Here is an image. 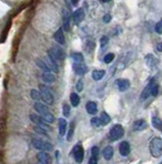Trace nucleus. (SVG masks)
Segmentation results:
<instances>
[{"instance_id":"obj_25","label":"nucleus","mask_w":162,"mask_h":164,"mask_svg":"<svg viewBox=\"0 0 162 164\" xmlns=\"http://www.w3.org/2000/svg\"><path fill=\"white\" fill-rule=\"evenodd\" d=\"M100 120H101V123L102 125H107L109 122H110V117H109V115L106 113V112H102L101 113V116H100Z\"/></svg>"},{"instance_id":"obj_5","label":"nucleus","mask_w":162,"mask_h":164,"mask_svg":"<svg viewBox=\"0 0 162 164\" xmlns=\"http://www.w3.org/2000/svg\"><path fill=\"white\" fill-rule=\"evenodd\" d=\"M110 138L112 141H117L119 138H121L124 135V130H123V127L119 124H116L114 125L113 127H111L110 129Z\"/></svg>"},{"instance_id":"obj_19","label":"nucleus","mask_w":162,"mask_h":164,"mask_svg":"<svg viewBox=\"0 0 162 164\" xmlns=\"http://www.w3.org/2000/svg\"><path fill=\"white\" fill-rule=\"evenodd\" d=\"M69 20H71V14L68 11L64 9L63 11V27L64 30H68L69 29Z\"/></svg>"},{"instance_id":"obj_44","label":"nucleus","mask_w":162,"mask_h":164,"mask_svg":"<svg viewBox=\"0 0 162 164\" xmlns=\"http://www.w3.org/2000/svg\"><path fill=\"white\" fill-rule=\"evenodd\" d=\"M157 50L160 51V53H162V42H160V43L157 44Z\"/></svg>"},{"instance_id":"obj_46","label":"nucleus","mask_w":162,"mask_h":164,"mask_svg":"<svg viewBox=\"0 0 162 164\" xmlns=\"http://www.w3.org/2000/svg\"><path fill=\"white\" fill-rule=\"evenodd\" d=\"M161 164H162V163H161Z\"/></svg>"},{"instance_id":"obj_31","label":"nucleus","mask_w":162,"mask_h":164,"mask_svg":"<svg viewBox=\"0 0 162 164\" xmlns=\"http://www.w3.org/2000/svg\"><path fill=\"white\" fill-rule=\"evenodd\" d=\"M31 98L34 99V100H40V99H42V96L38 90H36V89H32Z\"/></svg>"},{"instance_id":"obj_42","label":"nucleus","mask_w":162,"mask_h":164,"mask_svg":"<svg viewBox=\"0 0 162 164\" xmlns=\"http://www.w3.org/2000/svg\"><path fill=\"white\" fill-rule=\"evenodd\" d=\"M107 43H108V38L105 37V36H103L101 38V45L104 46V44H107Z\"/></svg>"},{"instance_id":"obj_3","label":"nucleus","mask_w":162,"mask_h":164,"mask_svg":"<svg viewBox=\"0 0 162 164\" xmlns=\"http://www.w3.org/2000/svg\"><path fill=\"white\" fill-rule=\"evenodd\" d=\"M49 56H50L51 59H53L54 62L57 61H63L64 58H65V56H64V53L63 50L60 48V47L56 46V47H52V48L49 50Z\"/></svg>"},{"instance_id":"obj_32","label":"nucleus","mask_w":162,"mask_h":164,"mask_svg":"<svg viewBox=\"0 0 162 164\" xmlns=\"http://www.w3.org/2000/svg\"><path fill=\"white\" fill-rule=\"evenodd\" d=\"M69 112H71V108L67 104H64L63 107H62V113L65 117H68L69 116Z\"/></svg>"},{"instance_id":"obj_4","label":"nucleus","mask_w":162,"mask_h":164,"mask_svg":"<svg viewBox=\"0 0 162 164\" xmlns=\"http://www.w3.org/2000/svg\"><path fill=\"white\" fill-rule=\"evenodd\" d=\"M40 91H41V96H42V100H43L47 105H52L53 104V96L50 93L49 88H47L45 85H40Z\"/></svg>"},{"instance_id":"obj_33","label":"nucleus","mask_w":162,"mask_h":164,"mask_svg":"<svg viewBox=\"0 0 162 164\" xmlns=\"http://www.w3.org/2000/svg\"><path fill=\"white\" fill-rule=\"evenodd\" d=\"M91 124L93 126H95V127H99V126H101L102 125V123H101V120H100V118H93L91 120Z\"/></svg>"},{"instance_id":"obj_36","label":"nucleus","mask_w":162,"mask_h":164,"mask_svg":"<svg viewBox=\"0 0 162 164\" xmlns=\"http://www.w3.org/2000/svg\"><path fill=\"white\" fill-rule=\"evenodd\" d=\"M155 30H156V32L158 34H162V20H160V21L156 24Z\"/></svg>"},{"instance_id":"obj_12","label":"nucleus","mask_w":162,"mask_h":164,"mask_svg":"<svg viewBox=\"0 0 162 164\" xmlns=\"http://www.w3.org/2000/svg\"><path fill=\"white\" fill-rule=\"evenodd\" d=\"M74 71L78 75H84L87 72V67L86 65L83 63H74Z\"/></svg>"},{"instance_id":"obj_34","label":"nucleus","mask_w":162,"mask_h":164,"mask_svg":"<svg viewBox=\"0 0 162 164\" xmlns=\"http://www.w3.org/2000/svg\"><path fill=\"white\" fill-rule=\"evenodd\" d=\"M74 124L71 123V127H69L68 135H67V141H71V138H73V135H74Z\"/></svg>"},{"instance_id":"obj_35","label":"nucleus","mask_w":162,"mask_h":164,"mask_svg":"<svg viewBox=\"0 0 162 164\" xmlns=\"http://www.w3.org/2000/svg\"><path fill=\"white\" fill-rule=\"evenodd\" d=\"M113 59H114V54L113 53H108V54H106L105 58H104V62H105L106 64H109V63H111V62L113 61Z\"/></svg>"},{"instance_id":"obj_7","label":"nucleus","mask_w":162,"mask_h":164,"mask_svg":"<svg viewBox=\"0 0 162 164\" xmlns=\"http://www.w3.org/2000/svg\"><path fill=\"white\" fill-rule=\"evenodd\" d=\"M84 148L82 147V145H76L74 147V150H73V154H74V160L77 161L78 163H81L84 159Z\"/></svg>"},{"instance_id":"obj_18","label":"nucleus","mask_w":162,"mask_h":164,"mask_svg":"<svg viewBox=\"0 0 162 164\" xmlns=\"http://www.w3.org/2000/svg\"><path fill=\"white\" fill-rule=\"evenodd\" d=\"M59 122H58V125H59V135H64V133L66 132V127H67V122L64 118H60L59 119Z\"/></svg>"},{"instance_id":"obj_11","label":"nucleus","mask_w":162,"mask_h":164,"mask_svg":"<svg viewBox=\"0 0 162 164\" xmlns=\"http://www.w3.org/2000/svg\"><path fill=\"white\" fill-rule=\"evenodd\" d=\"M129 152H131V147L128 141H123V143L119 145V153L121 156H128Z\"/></svg>"},{"instance_id":"obj_26","label":"nucleus","mask_w":162,"mask_h":164,"mask_svg":"<svg viewBox=\"0 0 162 164\" xmlns=\"http://www.w3.org/2000/svg\"><path fill=\"white\" fill-rule=\"evenodd\" d=\"M36 64H37V66H38L39 68H41L42 70H44L45 72H51L50 68L47 66V64L45 63V62L41 61V59H36Z\"/></svg>"},{"instance_id":"obj_1","label":"nucleus","mask_w":162,"mask_h":164,"mask_svg":"<svg viewBox=\"0 0 162 164\" xmlns=\"http://www.w3.org/2000/svg\"><path fill=\"white\" fill-rule=\"evenodd\" d=\"M149 148H150L151 155L153 156V157L155 158L160 157L162 155V140L160 138H158V136L152 138Z\"/></svg>"},{"instance_id":"obj_6","label":"nucleus","mask_w":162,"mask_h":164,"mask_svg":"<svg viewBox=\"0 0 162 164\" xmlns=\"http://www.w3.org/2000/svg\"><path fill=\"white\" fill-rule=\"evenodd\" d=\"M155 85H156L155 79H151V81L149 82L148 85H147L146 87L144 88V90L142 91V93H141V101L142 102L148 99V96L152 93V89L154 88V86H155Z\"/></svg>"},{"instance_id":"obj_10","label":"nucleus","mask_w":162,"mask_h":164,"mask_svg":"<svg viewBox=\"0 0 162 164\" xmlns=\"http://www.w3.org/2000/svg\"><path fill=\"white\" fill-rule=\"evenodd\" d=\"M85 19V12L82 8L77 9L76 11L73 14V20L74 22V24H80L81 22H83Z\"/></svg>"},{"instance_id":"obj_2","label":"nucleus","mask_w":162,"mask_h":164,"mask_svg":"<svg viewBox=\"0 0 162 164\" xmlns=\"http://www.w3.org/2000/svg\"><path fill=\"white\" fill-rule=\"evenodd\" d=\"M32 145H33L35 149L40 151H51L53 149L52 144L48 143V141L39 140V138H33L32 140Z\"/></svg>"},{"instance_id":"obj_37","label":"nucleus","mask_w":162,"mask_h":164,"mask_svg":"<svg viewBox=\"0 0 162 164\" xmlns=\"http://www.w3.org/2000/svg\"><path fill=\"white\" fill-rule=\"evenodd\" d=\"M98 154H99V149L98 147H93L92 148V156H94V157H98Z\"/></svg>"},{"instance_id":"obj_24","label":"nucleus","mask_w":162,"mask_h":164,"mask_svg":"<svg viewBox=\"0 0 162 164\" xmlns=\"http://www.w3.org/2000/svg\"><path fill=\"white\" fill-rule=\"evenodd\" d=\"M104 75H105V71L104 70H95L92 73V77H93L94 80H100Z\"/></svg>"},{"instance_id":"obj_23","label":"nucleus","mask_w":162,"mask_h":164,"mask_svg":"<svg viewBox=\"0 0 162 164\" xmlns=\"http://www.w3.org/2000/svg\"><path fill=\"white\" fill-rule=\"evenodd\" d=\"M45 63L47 64V66L50 68V70L51 71H53V72H58V68H57V66H56V63L53 61V59H50V56H48V58L46 59V62Z\"/></svg>"},{"instance_id":"obj_40","label":"nucleus","mask_w":162,"mask_h":164,"mask_svg":"<svg viewBox=\"0 0 162 164\" xmlns=\"http://www.w3.org/2000/svg\"><path fill=\"white\" fill-rule=\"evenodd\" d=\"M110 20H111V16H110V14H105V16L103 17V22L105 24H108L109 22H110Z\"/></svg>"},{"instance_id":"obj_8","label":"nucleus","mask_w":162,"mask_h":164,"mask_svg":"<svg viewBox=\"0 0 162 164\" xmlns=\"http://www.w3.org/2000/svg\"><path fill=\"white\" fill-rule=\"evenodd\" d=\"M30 119H31L33 122H35L36 124H38V126H40V127H42V128H49V129H51L50 127L48 126V123L46 122V121L44 120L43 118L41 117V116H38V115H35V114H31L30 115Z\"/></svg>"},{"instance_id":"obj_20","label":"nucleus","mask_w":162,"mask_h":164,"mask_svg":"<svg viewBox=\"0 0 162 164\" xmlns=\"http://www.w3.org/2000/svg\"><path fill=\"white\" fill-rule=\"evenodd\" d=\"M86 110L88 112L89 114H92V115H94V114L97 113V105L96 103H94V102H88L86 105Z\"/></svg>"},{"instance_id":"obj_39","label":"nucleus","mask_w":162,"mask_h":164,"mask_svg":"<svg viewBox=\"0 0 162 164\" xmlns=\"http://www.w3.org/2000/svg\"><path fill=\"white\" fill-rule=\"evenodd\" d=\"M84 88V84H83V81L82 80H79L78 81V84H77V89H78V91H82Z\"/></svg>"},{"instance_id":"obj_22","label":"nucleus","mask_w":162,"mask_h":164,"mask_svg":"<svg viewBox=\"0 0 162 164\" xmlns=\"http://www.w3.org/2000/svg\"><path fill=\"white\" fill-rule=\"evenodd\" d=\"M103 156H104V158H105L106 160H110V159L112 158V156H113V149H112V147L108 146V147H106V148L104 149Z\"/></svg>"},{"instance_id":"obj_13","label":"nucleus","mask_w":162,"mask_h":164,"mask_svg":"<svg viewBox=\"0 0 162 164\" xmlns=\"http://www.w3.org/2000/svg\"><path fill=\"white\" fill-rule=\"evenodd\" d=\"M146 63L150 69H155L159 63V61L154 56H152V54H148L146 56Z\"/></svg>"},{"instance_id":"obj_41","label":"nucleus","mask_w":162,"mask_h":164,"mask_svg":"<svg viewBox=\"0 0 162 164\" xmlns=\"http://www.w3.org/2000/svg\"><path fill=\"white\" fill-rule=\"evenodd\" d=\"M158 85H157V84H156V85L155 86H154V88L153 89H152V96H157V94H158Z\"/></svg>"},{"instance_id":"obj_30","label":"nucleus","mask_w":162,"mask_h":164,"mask_svg":"<svg viewBox=\"0 0 162 164\" xmlns=\"http://www.w3.org/2000/svg\"><path fill=\"white\" fill-rule=\"evenodd\" d=\"M41 117L43 118L47 123H53L54 122V117H53V115H52L50 112H49V113H46V114L41 115Z\"/></svg>"},{"instance_id":"obj_14","label":"nucleus","mask_w":162,"mask_h":164,"mask_svg":"<svg viewBox=\"0 0 162 164\" xmlns=\"http://www.w3.org/2000/svg\"><path fill=\"white\" fill-rule=\"evenodd\" d=\"M117 86H118V89L120 91H126L129 88L131 83H129V81L126 80V79H118V80H117Z\"/></svg>"},{"instance_id":"obj_9","label":"nucleus","mask_w":162,"mask_h":164,"mask_svg":"<svg viewBox=\"0 0 162 164\" xmlns=\"http://www.w3.org/2000/svg\"><path fill=\"white\" fill-rule=\"evenodd\" d=\"M37 159L40 161L41 164H51L52 163V158L48 153L40 152L38 155H37Z\"/></svg>"},{"instance_id":"obj_15","label":"nucleus","mask_w":162,"mask_h":164,"mask_svg":"<svg viewBox=\"0 0 162 164\" xmlns=\"http://www.w3.org/2000/svg\"><path fill=\"white\" fill-rule=\"evenodd\" d=\"M146 127H147V123H146L145 120H143V119H141V120H137L133 125L134 130H136V131L143 130V129H145Z\"/></svg>"},{"instance_id":"obj_17","label":"nucleus","mask_w":162,"mask_h":164,"mask_svg":"<svg viewBox=\"0 0 162 164\" xmlns=\"http://www.w3.org/2000/svg\"><path fill=\"white\" fill-rule=\"evenodd\" d=\"M34 108H35V110L38 112V113L41 114V115L46 114V113H49L48 108H47L45 105H43V104H41V103H36L34 105Z\"/></svg>"},{"instance_id":"obj_43","label":"nucleus","mask_w":162,"mask_h":164,"mask_svg":"<svg viewBox=\"0 0 162 164\" xmlns=\"http://www.w3.org/2000/svg\"><path fill=\"white\" fill-rule=\"evenodd\" d=\"M88 164H97V158L94 157V156H92L91 159L89 160V163Z\"/></svg>"},{"instance_id":"obj_45","label":"nucleus","mask_w":162,"mask_h":164,"mask_svg":"<svg viewBox=\"0 0 162 164\" xmlns=\"http://www.w3.org/2000/svg\"><path fill=\"white\" fill-rule=\"evenodd\" d=\"M39 164H41V163H39Z\"/></svg>"},{"instance_id":"obj_28","label":"nucleus","mask_w":162,"mask_h":164,"mask_svg":"<svg viewBox=\"0 0 162 164\" xmlns=\"http://www.w3.org/2000/svg\"><path fill=\"white\" fill-rule=\"evenodd\" d=\"M71 59L74 61V63H83V61H84L83 54L80 53H71Z\"/></svg>"},{"instance_id":"obj_21","label":"nucleus","mask_w":162,"mask_h":164,"mask_svg":"<svg viewBox=\"0 0 162 164\" xmlns=\"http://www.w3.org/2000/svg\"><path fill=\"white\" fill-rule=\"evenodd\" d=\"M42 78H43V80L45 82H47V83H52V82L55 81V76L52 73H50V72H45V73H43Z\"/></svg>"},{"instance_id":"obj_16","label":"nucleus","mask_w":162,"mask_h":164,"mask_svg":"<svg viewBox=\"0 0 162 164\" xmlns=\"http://www.w3.org/2000/svg\"><path fill=\"white\" fill-rule=\"evenodd\" d=\"M54 39L56 40V42H58L59 44H64L65 42V39H64V34L62 32V29H58L57 32L54 34Z\"/></svg>"},{"instance_id":"obj_38","label":"nucleus","mask_w":162,"mask_h":164,"mask_svg":"<svg viewBox=\"0 0 162 164\" xmlns=\"http://www.w3.org/2000/svg\"><path fill=\"white\" fill-rule=\"evenodd\" d=\"M35 130H36V132L41 133V135H46V131H45V129L42 128V127H40V126H35Z\"/></svg>"},{"instance_id":"obj_27","label":"nucleus","mask_w":162,"mask_h":164,"mask_svg":"<svg viewBox=\"0 0 162 164\" xmlns=\"http://www.w3.org/2000/svg\"><path fill=\"white\" fill-rule=\"evenodd\" d=\"M152 125L155 128L162 130V120H160L158 117H153L152 118Z\"/></svg>"},{"instance_id":"obj_29","label":"nucleus","mask_w":162,"mask_h":164,"mask_svg":"<svg viewBox=\"0 0 162 164\" xmlns=\"http://www.w3.org/2000/svg\"><path fill=\"white\" fill-rule=\"evenodd\" d=\"M71 103L73 107H78L80 104V96L77 93L71 94Z\"/></svg>"}]
</instances>
